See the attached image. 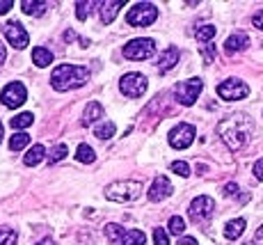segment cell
I'll return each mask as SVG.
<instances>
[{"instance_id": "9", "label": "cell", "mask_w": 263, "mask_h": 245, "mask_svg": "<svg viewBox=\"0 0 263 245\" xmlns=\"http://www.w3.org/2000/svg\"><path fill=\"white\" fill-rule=\"evenodd\" d=\"M217 94L224 101H240L250 94V87H247V83H242L238 78H229L217 85Z\"/></svg>"}, {"instance_id": "24", "label": "cell", "mask_w": 263, "mask_h": 245, "mask_svg": "<svg viewBox=\"0 0 263 245\" xmlns=\"http://www.w3.org/2000/svg\"><path fill=\"white\" fill-rule=\"evenodd\" d=\"M115 131H117V129H115L112 121H103V124H99L94 129V135L99 137V140H110V137L115 135Z\"/></svg>"}, {"instance_id": "36", "label": "cell", "mask_w": 263, "mask_h": 245, "mask_svg": "<svg viewBox=\"0 0 263 245\" xmlns=\"http://www.w3.org/2000/svg\"><path fill=\"white\" fill-rule=\"evenodd\" d=\"M254 177L259 179V181H263V158H259V161L254 163Z\"/></svg>"}, {"instance_id": "14", "label": "cell", "mask_w": 263, "mask_h": 245, "mask_svg": "<svg viewBox=\"0 0 263 245\" xmlns=\"http://www.w3.org/2000/svg\"><path fill=\"white\" fill-rule=\"evenodd\" d=\"M247 46H250V37H247L245 32H236L224 42V50L229 55H234V53H238V50H245Z\"/></svg>"}, {"instance_id": "2", "label": "cell", "mask_w": 263, "mask_h": 245, "mask_svg": "<svg viewBox=\"0 0 263 245\" xmlns=\"http://www.w3.org/2000/svg\"><path fill=\"white\" fill-rule=\"evenodd\" d=\"M89 80V69L78 67V64H60L50 74V85L58 92H69L76 87H83Z\"/></svg>"}, {"instance_id": "8", "label": "cell", "mask_w": 263, "mask_h": 245, "mask_svg": "<svg viewBox=\"0 0 263 245\" xmlns=\"http://www.w3.org/2000/svg\"><path fill=\"white\" fill-rule=\"evenodd\" d=\"M213 213H215V202H213V197H209V195H201V197H197V200H192L190 208H188V216L192 222H206Z\"/></svg>"}, {"instance_id": "13", "label": "cell", "mask_w": 263, "mask_h": 245, "mask_svg": "<svg viewBox=\"0 0 263 245\" xmlns=\"http://www.w3.org/2000/svg\"><path fill=\"white\" fill-rule=\"evenodd\" d=\"M172 190H174V186H172L170 179L167 177H158L149 188V200L151 202H163V200H167V197L172 195Z\"/></svg>"}, {"instance_id": "6", "label": "cell", "mask_w": 263, "mask_h": 245, "mask_svg": "<svg viewBox=\"0 0 263 245\" xmlns=\"http://www.w3.org/2000/svg\"><path fill=\"white\" fill-rule=\"evenodd\" d=\"M149 87V80H146V76L142 74H135V71H130V74H126L124 78L119 80V90L124 96H128V99H140V96L146 92Z\"/></svg>"}, {"instance_id": "29", "label": "cell", "mask_w": 263, "mask_h": 245, "mask_svg": "<svg viewBox=\"0 0 263 245\" xmlns=\"http://www.w3.org/2000/svg\"><path fill=\"white\" fill-rule=\"evenodd\" d=\"M18 234L12 227H0V245H16Z\"/></svg>"}, {"instance_id": "27", "label": "cell", "mask_w": 263, "mask_h": 245, "mask_svg": "<svg viewBox=\"0 0 263 245\" xmlns=\"http://www.w3.org/2000/svg\"><path fill=\"white\" fill-rule=\"evenodd\" d=\"M76 158H78L80 163H94L96 154H94V149L89 145H78V149H76Z\"/></svg>"}, {"instance_id": "30", "label": "cell", "mask_w": 263, "mask_h": 245, "mask_svg": "<svg viewBox=\"0 0 263 245\" xmlns=\"http://www.w3.org/2000/svg\"><path fill=\"white\" fill-rule=\"evenodd\" d=\"M96 3H78L76 5V16H78V21H87L89 14L94 12Z\"/></svg>"}, {"instance_id": "42", "label": "cell", "mask_w": 263, "mask_h": 245, "mask_svg": "<svg viewBox=\"0 0 263 245\" xmlns=\"http://www.w3.org/2000/svg\"><path fill=\"white\" fill-rule=\"evenodd\" d=\"M5 58H7V50H5V46H3V42H0V64L5 62Z\"/></svg>"}, {"instance_id": "10", "label": "cell", "mask_w": 263, "mask_h": 245, "mask_svg": "<svg viewBox=\"0 0 263 245\" xmlns=\"http://www.w3.org/2000/svg\"><path fill=\"white\" fill-rule=\"evenodd\" d=\"M25 99H28V90H25V85L18 83V80L9 83L7 87L0 92V101H3L5 108H18V106H23Z\"/></svg>"}, {"instance_id": "16", "label": "cell", "mask_w": 263, "mask_h": 245, "mask_svg": "<svg viewBox=\"0 0 263 245\" xmlns=\"http://www.w3.org/2000/svg\"><path fill=\"white\" fill-rule=\"evenodd\" d=\"M48 7L50 5L44 3V0H23L21 3L23 14H28V16H42V14H46Z\"/></svg>"}, {"instance_id": "19", "label": "cell", "mask_w": 263, "mask_h": 245, "mask_svg": "<svg viewBox=\"0 0 263 245\" xmlns=\"http://www.w3.org/2000/svg\"><path fill=\"white\" fill-rule=\"evenodd\" d=\"M245 220L242 218H236V220H229L227 222V227H224V236L229 238V241H236V238L240 236L242 232H245Z\"/></svg>"}, {"instance_id": "15", "label": "cell", "mask_w": 263, "mask_h": 245, "mask_svg": "<svg viewBox=\"0 0 263 245\" xmlns=\"http://www.w3.org/2000/svg\"><path fill=\"white\" fill-rule=\"evenodd\" d=\"M124 7V3L121 0H112V3H101V21L105 25H110L115 21V16L119 14V9Z\"/></svg>"}, {"instance_id": "20", "label": "cell", "mask_w": 263, "mask_h": 245, "mask_svg": "<svg viewBox=\"0 0 263 245\" xmlns=\"http://www.w3.org/2000/svg\"><path fill=\"white\" fill-rule=\"evenodd\" d=\"M32 62L42 69L48 67V64L53 62V53H50L48 48H44V46H37V48H32Z\"/></svg>"}, {"instance_id": "32", "label": "cell", "mask_w": 263, "mask_h": 245, "mask_svg": "<svg viewBox=\"0 0 263 245\" xmlns=\"http://www.w3.org/2000/svg\"><path fill=\"white\" fill-rule=\"evenodd\" d=\"M69 154V147L67 145H58V147H53L50 149V154H48V161L50 163H58V161H62L64 156Z\"/></svg>"}, {"instance_id": "22", "label": "cell", "mask_w": 263, "mask_h": 245, "mask_svg": "<svg viewBox=\"0 0 263 245\" xmlns=\"http://www.w3.org/2000/svg\"><path fill=\"white\" fill-rule=\"evenodd\" d=\"M44 156H48L46 154V147H44V145H32V149H28V154H25L23 163L28 167H32V165H37V163L42 161Z\"/></svg>"}, {"instance_id": "21", "label": "cell", "mask_w": 263, "mask_h": 245, "mask_svg": "<svg viewBox=\"0 0 263 245\" xmlns=\"http://www.w3.org/2000/svg\"><path fill=\"white\" fill-rule=\"evenodd\" d=\"M146 236L144 232H140V229H126V234L121 236V241L117 245H144Z\"/></svg>"}, {"instance_id": "28", "label": "cell", "mask_w": 263, "mask_h": 245, "mask_svg": "<svg viewBox=\"0 0 263 245\" xmlns=\"http://www.w3.org/2000/svg\"><path fill=\"white\" fill-rule=\"evenodd\" d=\"M124 234H126V229L119 227V224H105V238L110 243H119Z\"/></svg>"}, {"instance_id": "23", "label": "cell", "mask_w": 263, "mask_h": 245, "mask_svg": "<svg viewBox=\"0 0 263 245\" xmlns=\"http://www.w3.org/2000/svg\"><path fill=\"white\" fill-rule=\"evenodd\" d=\"M215 25H199V28L195 30V37H197V42H201V44H209L211 39L215 37Z\"/></svg>"}, {"instance_id": "3", "label": "cell", "mask_w": 263, "mask_h": 245, "mask_svg": "<svg viewBox=\"0 0 263 245\" xmlns=\"http://www.w3.org/2000/svg\"><path fill=\"white\" fill-rule=\"evenodd\" d=\"M140 195H142V183L140 181H115L105 188V197L110 202H119V204L133 202Z\"/></svg>"}, {"instance_id": "43", "label": "cell", "mask_w": 263, "mask_h": 245, "mask_svg": "<svg viewBox=\"0 0 263 245\" xmlns=\"http://www.w3.org/2000/svg\"><path fill=\"white\" fill-rule=\"evenodd\" d=\"M64 39H67V42H73V39H76V32H73V30H67V32H64Z\"/></svg>"}, {"instance_id": "11", "label": "cell", "mask_w": 263, "mask_h": 245, "mask_svg": "<svg viewBox=\"0 0 263 245\" xmlns=\"http://www.w3.org/2000/svg\"><path fill=\"white\" fill-rule=\"evenodd\" d=\"M3 34L7 37V42L14 46V48H25V46L30 44V34H28V30L23 28L18 21H7V23H3Z\"/></svg>"}, {"instance_id": "17", "label": "cell", "mask_w": 263, "mask_h": 245, "mask_svg": "<svg viewBox=\"0 0 263 245\" xmlns=\"http://www.w3.org/2000/svg\"><path fill=\"white\" fill-rule=\"evenodd\" d=\"M176 62H179V48H176V46H170V48L165 50L163 55H160L158 69L165 74V71H170L172 67H176Z\"/></svg>"}, {"instance_id": "4", "label": "cell", "mask_w": 263, "mask_h": 245, "mask_svg": "<svg viewBox=\"0 0 263 245\" xmlns=\"http://www.w3.org/2000/svg\"><path fill=\"white\" fill-rule=\"evenodd\" d=\"M158 19V7L154 3H138L128 9L126 14V23L133 25V28H144V25H151Z\"/></svg>"}, {"instance_id": "31", "label": "cell", "mask_w": 263, "mask_h": 245, "mask_svg": "<svg viewBox=\"0 0 263 245\" xmlns=\"http://www.w3.org/2000/svg\"><path fill=\"white\" fill-rule=\"evenodd\" d=\"M167 227H170V234H176V236H179V234L185 232V220L181 216H172Z\"/></svg>"}, {"instance_id": "7", "label": "cell", "mask_w": 263, "mask_h": 245, "mask_svg": "<svg viewBox=\"0 0 263 245\" xmlns=\"http://www.w3.org/2000/svg\"><path fill=\"white\" fill-rule=\"evenodd\" d=\"M156 53V44L154 39H130L124 46V58L128 60H149Z\"/></svg>"}, {"instance_id": "5", "label": "cell", "mask_w": 263, "mask_h": 245, "mask_svg": "<svg viewBox=\"0 0 263 245\" xmlns=\"http://www.w3.org/2000/svg\"><path fill=\"white\" fill-rule=\"evenodd\" d=\"M204 90V80L201 78H188V80H181V83L174 85V94L176 101L181 106H192L197 101V96L201 94Z\"/></svg>"}, {"instance_id": "40", "label": "cell", "mask_w": 263, "mask_h": 245, "mask_svg": "<svg viewBox=\"0 0 263 245\" xmlns=\"http://www.w3.org/2000/svg\"><path fill=\"white\" fill-rule=\"evenodd\" d=\"M250 245H263V227H259V232L254 234V238H252Z\"/></svg>"}, {"instance_id": "45", "label": "cell", "mask_w": 263, "mask_h": 245, "mask_svg": "<svg viewBox=\"0 0 263 245\" xmlns=\"http://www.w3.org/2000/svg\"><path fill=\"white\" fill-rule=\"evenodd\" d=\"M0 142H3V124H0Z\"/></svg>"}, {"instance_id": "1", "label": "cell", "mask_w": 263, "mask_h": 245, "mask_svg": "<svg viewBox=\"0 0 263 245\" xmlns=\"http://www.w3.org/2000/svg\"><path fill=\"white\" fill-rule=\"evenodd\" d=\"M252 131H254V121L245 115V112H236V115H229L227 119H222L217 124V133L224 140V145L229 147L231 151H238L247 145Z\"/></svg>"}, {"instance_id": "34", "label": "cell", "mask_w": 263, "mask_h": 245, "mask_svg": "<svg viewBox=\"0 0 263 245\" xmlns=\"http://www.w3.org/2000/svg\"><path fill=\"white\" fill-rule=\"evenodd\" d=\"M154 245H170V236L163 227H156L154 229Z\"/></svg>"}, {"instance_id": "38", "label": "cell", "mask_w": 263, "mask_h": 245, "mask_svg": "<svg viewBox=\"0 0 263 245\" xmlns=\"http://www.w3.org/2000/svg\"><path fill=\"white\" fill-rule=\"evenodd\" d=\"M252 23H254L259 30H263V9H259V12L254 14V19H252Z\"/></svg>"}, {"instance_id": "12", "label": "cell", "mask_w": 263, "mask_h": 245, "mask_svg": "<svg viewBox=\"0 0 263 245\" xmlns=\"http://www.w3.org/2000/svg\"><path fill=\"white\" fill-rule=\"evenodd\" d=\"M195 135H197V131L192 124H179L170 131V145L174 149H188L192 142H195Z\"/></svg>"}, {"instance_id": "39", "label": "cell", "mask_w": 263, "mask_h": 245, "mask_svg": "<svg viewBox=\"0 0 263 245\" xmlns=\"http://www.w3.org/2000/svg\"><path fill=\"white\" fill-rule=\"evenodd\" d=\"M224 195H238V186H236V183H227L224 186Z\"/></svg>"}, {"instance_id": "33", "label": "cell", "mask_w": 263, "mask_h": 245, "mask_svg": "<svg viewBox=\"0 0 263 245\" xmlns=\"http://www.w3.org/2000/svg\"><path fill=\"white\" fill-rule=\"evenodd\" d=\"M170 170L174 172V174H179V177H188L190 174V165L185 161H174L170 165Z\"/></svg>"}, {"instance_id": "18", "label": "cell", "mask_w": 263, "mask_h": 245, "mask_svg": "<svg viewBox=\"0 0 263 245\" xmlns=\"http://www.w3.org/2000/svg\"><path fill=\"white\" fill-rule=\"evenodd\" d=\"M101 117H103V106H101L99 101H92V103H87V108H85L83 124H85V126H92L94 121L101 119Z\"/></svg>"}, {"instance_id": "37", "label": "cell", "mask_w": 263, "mask_h": 245, "mask_svg": "<svg viewBox=\"0 0 263 245\" xmlns=\"http://www.w3.org/2000/svg\"><path fill=\"white\" fill-rule=\"evenodd\" d=\"M14 7V0H0V14H7Z\"/></svg>"}, {"instance_id": "26", "label": "cell", "mask_w": 263, "mask_h": 245, "mask_svg": "<svg viewBox=\"0 0 263 245\" xmlns=\"http://www.w3.org/2000/svg\"><path fill=\"white\" fill-rule=\"evenodd\" d=\"M28 145H30V135L28 133H16V135L9 137V149L12 151H21Z\"/></svg>"}, {"instance_id": "44", "label": "cell", "mask_w": 263, "mask_h": 245, "mask_svg": "<svg viewBox=\"0 0 263 245\" xmlns=\"http://www.w3.org/2000/svg\"><path fill=\"white\" fill-rule=\"evenodd\" d=\"M37 245H55V243L50 241V238H44V241H42V243H37Z\"/></svg>"}, {"instance_id": "25", "label": "cell", "mask_w": 263, "mask_h": 245, "mask_svg": "<svg viewBox=\"0 0 263 245\" xmlns=\"http://www.w3.org/2000/svg\"><path fill=\"white\" fill-rule=\"evenodd\" d=\"M32 121H34L32 112H21V115L12 117V119H9V124H12V129H28Z\"/></svg>"}, {"instance_id": "41", "label": "cell", "mask_w": 263, "mask_h": 245, "mask_svg": "<svg viewBox=\"0 0 263 245\" xmlns=\"http://www.w3.org/2000/svg\"><path fill=\"white\" fill-rule=\"evenodd\" d=\"M179 245H199V243H197V238H192V236H183V238H179Z\"/></svg>"}, {"instance_id": "35", "label": "cell", "mask_w": 263, "mask_h": 245, "mask_svg": "<svg viewBox=\"0 0 263 245\" xmlns=\"http://www.w3.org/2000/svg\"><path fill=\"white\" fill-rule=\"evenodd\" d=\"M201 55H204V62L206 64L215 62V46L213 44H204V46H201Z\"/></svg>"}]
</instances>
